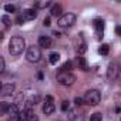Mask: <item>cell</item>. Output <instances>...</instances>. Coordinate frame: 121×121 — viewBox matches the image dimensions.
I'll return each mask as SVG.
<instances>
[{"instance_id":"6da1fadb","label":"cell","mask_w":121,"mask_h":121,"mask_svg":"<svg viewBox=\"0 0 121 121\" xmlns=\"http://www.w3.org/2000/svg\"><path fill=\"white\" fill-rule=\"evenodd\" d=\"M26 48V41L23 37H19V36H14L12 37L10 43H9V53L12 56H19L24 51Z\"/></svg>"},{"instance_id":"7a4b0ae2","label":"cell","mask_w":121,"mask_h":121,"mask_svg":"<svg viewBox=\"0 0 121 121\" xmlns=\"http://www.w3.org/2000/svg\"><path fill=\"white\" fill-rule=\"evenodd\" d=\"M57 81L63 86H71L76 81V76L71 71H58L57 74Z\"/></svg>"},{"instance_id":"3957f363","label":"cell","mask_w":121,"mask_h":121,"mask_svg":"<svg viewBox=\"0 0 121 121\" xmlns=\"http://www.w3.org/2000/svg\"><path fill=\"white\" fill-rule=\"evenodd\" d=\"M40 57H41V51H40V47L39 46H30L27 48V53H26L27 61L37 63V61H40Z\"/></svg>"},{"instance_id":"277c9868","label":"cell","mask_w":121,"mask_h":121,"mask_svg":"<svg viewBox=\"0 0 121 121\" xmlns=\"http://www.w3.org/2000/svg\"><path fill=\"white\" fill-rule=\"evenodd\" d=\"M101 100V94L98 90H88L84 95V101L90 105H97Z\"/></svg>"},{"instance_id":"5b68a950","label":"cell","mask_w":121,"mask_h":121,"mask_svg":"<svg viewBox=\"0 0 121 121\" xmlns=\"http://www.w3.org/2000/svg\"><path fill=\"white\" fill-rule=\"evenodd\" d=\"M120 74V64L118 61H111L108 69H107V78L108 81H115Z\"/></svg>"},{"instance_id":"8992f818","label":"cell","mask_w":121,"mask_h":121,"mask_svg":"<svg viewBox=\"0 0 121 121\" xmlns=\"http://www.w3.org/2000/svg\"><path fill=\"white\" fill-rule=\"evenodd\" d=\"M74 23H76V14L74 13H66L58 19L60 27H71Z\"/></svg>"},{"instance_id":"52a82bcc","label":"cell","mask_w":121,"mask_h":121,"mask_svg":"<svg viewBox=\"0 0 121 121\" xmlns=\"http://www.w3.org/2000/svg\"><path fill=\"white\" fill-rule=\"evenodd\" d=\"M54 110H56L54 100H53L51 95H47V97H46V101H44V104H43V112H44L46 115H51V114L54 112Z\"/></svg>"},{"instance_id":"ba28073f","label":"cell","mask_w":121,"mask_h":121,"mask_svg":"<svg viewBox=\"0 0 121 121\" xmlns=\"http://www.w3.org/2000/svg\"><path fill=\"white\" fill-rule=\"evenodd\" d=\"M93 27L95 29L97 39H101L103 31H104V22H103L101 19H94V20H93Z\"/></svg>"},{"instance_id":"9c48e42d","label":"cell","mask_w":121,"mask_h":121,"mask_svg":"<svg viewBox=\"0 0 121 121\" xmlns=\"http://www.w3.org/2000/svg\"><path fill=\"white\" fill-rule=\"evenodd\" d=\"M22 16H23V19H24L26 22L34 20V19L37 17V10H36V9H26V10H23Z\"/></svg>"},{"instance_id":"30bf717a","label":"cell","mask_w":121,"mask_h":121,"mask_svg":"<svg viewBox=\"0 0 121 121\" xmlns=\"http://www.w3.org/2000/svg\"><path fill=\"white\" fill-rule=\"evenodd\" d=\"M39 46H41L44 48H50V47H53V40L48 36H41V37H39Z\"/></svg>"},{"instance_id":"8fae6325","label":"cell","mask_w":121,"mask_h":121,"mask_svg":"<svg viewBox=\"0 0 121 121\" xmlns=\"http://www.w3.org/2000/svg\"><path fill=\"white\" fill-rule=\"evenodd\" d=\"M14 90H16V86H14L13 83L3 84V86H2V95H12Z\"/></svg>"},{"instance_id":"7c38bea8","label":"cell","mask_w":121,"mask_h":121,"mask_svg":"<svg viewBox=\"0 0 121 121\" xmlns=\"http://www.w3.org/2000/svg\"><path fill=\"white\" fill-rule=\"evenodd\" d=\"M69 117H70V121H83L84 117L81 112H78L77 110H70L69 111Z\"/></svg>"},{"instance_id":"4fadbf2b","label":"cell","mask_w":121,"mask_h":121,"mask_svg":"<svg viewBox=\"0 0 121 121\" xmlns=\"http://www.w3.org/2000/svg\"><path fill=\"white\" fill-rule=\"evenodd\" d=\"M50 13L54 17H61V6H60V4H53Z\"/></svg>"},{"instance_id":"5bb4252c","label":"cell","mask_w":121,"mask_h":121,"mask_svg":"<svg viewBox=\"0 0 121 121\" xmlns=\"http://www.w3.org/2000/svg\"><path fill=\"white\" fill-rule=\"evenodd\" d=\"M76 51H77V54H78V56H83V54L87 51V44H86L84 41L78 43V44L76 46Z\"/></svg>"},{"instance_id":"9a60e30c","label":"cell","mask_w":121,"mask_h":121,"mask_svg":"<svg viewBox=\"0 0 121 121\" xmlns=\"http://www.w3.org/2000/svg\"><path fill=\"white\" fill-rule=\"evenodd\" d=\"M77 63H78V67L81 69V70H88V67H87V61H86V58L84 57H81V56H78L77 57Z\"/></svg>"},{"instance_id":"2e32d148","label":"cell","mask_w":121,"mask_h":121,"mask_svg":"<svg viewBox=\"0 0 121 121\" xmlns=\"http://www.w3.org/2000/svg\"><path fill=\"white\" fill-rule=\"evenodd\" d=\"M58 60H60V54H58V53H51V54L48 56V61H50V64H57Z\"/></svg>"},{"instance_id":"e0dca14e","label":"cell","mask_w":121,"mask_h":121,"mask_svg":"<svg viewBox=\"0 0 121 121\" xmlns=\"http://www.w3.org/2000/svg\"><path fill=\"white\" fill-rule=\"evenodd\" d=\"M98 51H100V54H103V56H107V54L110 53V46H108V44H103V46H100Z\"/></svg>"},{"instance_id":"ac0fdd59","label":"cell","mask_w":121,"mask_h":121,"mask_svg":"<svg viewBox=\"0 0 121 121\" xmlns=\"http://www.w3.org/2000/svg\"><path fill=\"white\" fill-rule=\"evenodd\" d=\"M90 121H103V114H101V112H94V114H91Z\"/></svg>"},{"instance_id":"d6986e66","label":"cell","mask_w":121,"mask_h":121,"mask_svg":"<svg viewBox=\"0 0 121 121\" xmlns=\"http://www.w3.org/2000/svg\"><path fill=\"white\" fill-rule=\"evenodd\" d=\"M71 61H66L61 67H60V71H71Z\"/></svg>"},{"instance_id":"ffe728a7","label":"cell","mask_w":121,"mask_h":121,"mask_svg":"<svg viewBox=\"0 0 121 121\" xmlns=\"http://www.w3.org/2000/svg\"><path fill=\"white\" fill-rule=\"evenodd\" d=\"M2 22H3V24H4V27H9L10 24H12V20H10V17L9 16H2Z\"/></svg>"},{"instance_id":"44dd1931","label":"cell","mask_w":121,"mask_h":121,"mask_svg":"<svg viewBox=\"0 0 121 121\" xmlns=\"http://www.w3.org/2000/svg\"><path fill=\"white\" fill-rule=\"evenodd\" d=\"M50 4H51L50 2H41V3H36L34 7H40V9H43V7H47V6H50Z\"/></svg>"},{"instance_id":"7402d4cb","label":"cell","mask_w":121,"mask_h":121,"mask_svg":"<svg viewBox=\"0 0 121 121\" xmlns=\"http://www.w3.org/2000/svg\"><path fill=\"white\" fill-rule=\"evenodd\" d=\"M4 10L9 12V13H13V12H16V7H14L13 4H6V6H4Z\"/></svg>"},{"instance_id":"603a6c76","label":"cell","mask_w":121,"mask_h":121,"mask_svg":"<svg viewBox=\"0 0 121 121\" xmlns=\"http://www.w3.org/2000/svg\"><path fill=\"white\" fill-rule=\"evenodd\" d=\"M61 110H63V111H70V104H69V101H63V103H61Z\"/></svg>"},{"instance_id":"cb8c5ba5","label":"cell","mask_w":121,"mask_h":121,"mask_svg":"<svg viewBox=\"0 0 121 121\" xmlns=\"http://www.w3.org/2000/svg\"><path fill=\"white\" fill-rule=\"evenodd\" d=\"M9 105H10V104H7V103H2V114H7Z\"/></svg>"},{"instance_id":"d4e9b609","label":"cell","mask_w":121,"mask_h":121,"mask_svg":"<svg viewBox=\"0 0 121 121\" xmlns=\"http://www.w3.org/2000/svg\"><path fill=\"white\" fill-rule=\"evenodd\" d=\"M74 103H76V105L78 107V105H81V104H83V103H86V101H84V98H80V97H76V98H74Z\"/></svg>"},{"instance_id":"484cf974","label":"cell","mask_w":121,"mask_h":121,"mask_svg":"<svg viewBox=\"0 0 121 121\" xmlns=\"http://www.w3.org/2000/svg\"><path fill=\"white\" fill-rule=\"evenodd\" d=\"M4 66H6V63H4V58L3 57H0V71H4Z\"/></svg>"},{"instance_id":"4316f807","label":"cell","mask_w":121,"mask_h":121,"mask_svg":"<svg viewBox=\"0 0 121 121\" xmlns=\"http://www.w3.org/2000/svg\"><path fill=\"white\" fill-rule=\"evenodd\" d=\"M50 24H51V20H50V17H46V19L43 20V26H46V27H50Z\"/></svg>"},{"instance_id":"83f0119b","label":"cell","mask_w":121,"mask_h":121,"mask_svg":"<svg viewBox=\"0 0 121 121\" xmlns=\"http://www.w3.org/2000/svg\"><path fill=\"white\" fill-rule=\"evenodd\" d=\"M24 22H26V20L23 19V16H17V19H16V23H17V24H23Z\"/></svg>"},{"instance_id":"f1b7e54d","label":"cell","mask_w":121,"mask_h":121,"mask_svg":"<svg viewBox=\"0 0 121 121\" xmlns=\"http://www.w3.org/2000/svg\"><path fill=\"white\" fill-rule=\"evenodd\" d=\"M9 121H23V120H22V117H20V115H16V117H10V118H9Z\"/></svg>"},{"instance_id":"f546056e","label":"cell","mask_w":121,"mask_h":121,"mask_svg":"<svg viewBox=\"0 0 121 121\" xmlns=\"http://www.w3.org/2000/svg\"><path fill=\"white\" fill-rule=\"evenodd\" d=\"M115 33L121 36V26H117V27H115Z\"/></svg>"},{"instance_id":"4dcf8cb0","label":"cell","mask_w":121,"mask_h":121,"mask_svg":"<svg viewBox=\"0 0 121 121\" xmlns=\"http://www.w3.org/2000/svg\"><path fill=\"white\" fill-rule=\"evenodd\" d=\"M37 76H39V80H43V73H39Z\"/></svg>"},{"instance_id":"1f68e13d","label":"cell","mask_w":121,"mask_h":121,"mask_svg":"<svg viewBox=\"0 0 121 121\" xmlns=\"http://www.w3.org/2000/svg\"><path fill=\"white\" fill-rule=\"evenodd\" d=\"M120 121H121V118H120Z\"/></svg>"}]
</instances>
